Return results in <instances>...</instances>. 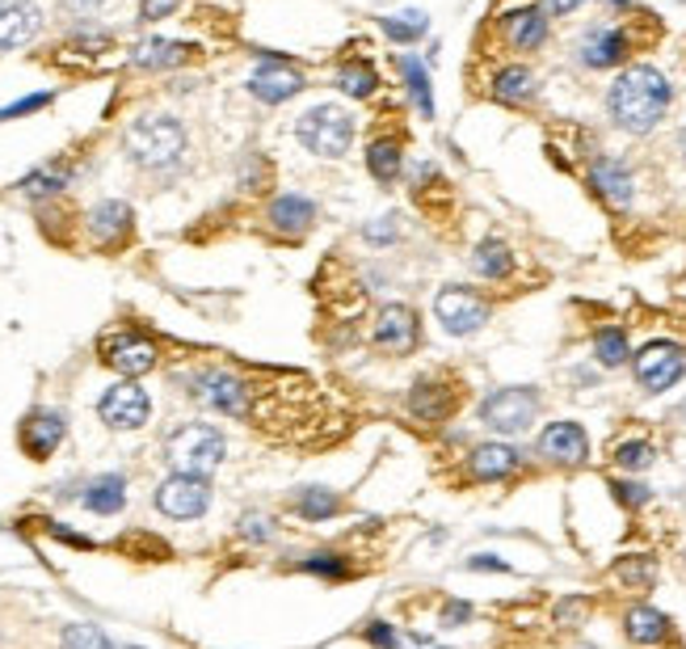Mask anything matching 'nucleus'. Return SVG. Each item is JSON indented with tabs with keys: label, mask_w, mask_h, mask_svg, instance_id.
<instances>
[{
	"label": "nucleus",
	"mask_w": 686,
	"mask_h": 649,
	"mask_svg": "<svg viewBox=\"0 0 686 649\" xmlns=\"http://www.w3.org/2000/svg\"><path fill=\"white\" fill-rule=\"evenodd\" d=\"M194 392H198V401H207L211 409L232 414V418H241V414L249 409V389H245L232 371H203Z\"/></svg>",
	"instance_id": "dca6fc26"
},
{
	"label": "nucleus",
	"mask_w": 686,
	"mask_h": 649,
	"mask_svg": "<svg viewBox=\"0 0 686 649\" xmlns=\"http://www.w3.org/2000/svg\"><path fill=\"white\" fill-rule=\"evenodd\" d=\"M367 169H371V177L379 186H392V182H401V173H405V152H401V144L396 139H371L367 144Z\"/></svg>",
	"instance_id": "bb28decb"
},
{
	"label": "nucleus",
	"mask_w": 686,
	"mask_h": 649,
	"mask_svg": "<svg viewBox=\"0 0 686 649\" xmlns=\"http://www.w3.org/2000/svg\"><path fill=\"white\" fill-rule=\"evenodd\" d=\"M408 649H446V646H434V641H426V637H408Z\"/></svg>",
	"instance_id": "09e8293b"
},
{
	"label": "nucleus",
	"mask_w": 686,
	"mask_h": 649,
	"mask_svg": "<svg viewBox=\"0 0 686 649\" xmlns=\"http://www.w3.org/2000/svg\"><path fill=\"white\" fill-rule=\"evenodd\" d=\"M60 646L63 649H119L101 628H97V624H68L60 637Z\"/></svg>",
	"instance_id": "c9c22d12"
},
{
	"label": "nucleus",
	"mask_w": 686,
	"mask_h": 649,
	"mask_svg": "<svg viewBox=\"0 0 686 649\" xmlns=\"http://www.w3.org/2000/svg\"><path fill=\"white\" fill-rule=\"evenodd\" d=\"M295 139H299L313 157L338 161V157L350 152V144H354V114L342 110V106H333V101H320L308 114H299Z\"/></svg>",
	"instance_id": "7ed1b4c3"
},
{
	"label": "nucleus",
	"mask_w": 686,
	"mask_h": 649,
	"mask_svg": "<svg viewBox=\"0 0 686 649\" xmlns=\"http://www.w3.org/2000/svg\"><path fill=\"white\" fill-rule=\"evenodd\" d=\"M471 616L468 603H446V612H442V624H464Z\"/></svg>",
	"instance_id": "de8ad7c7"
},
{
	"label": "nucleus",
	"mask_w": 686,
	"mask_h": 649,
	"mask_svg": "<svg viewBox=\"0 0 686 649\" xmlns=\"http://www.w3.org/2000/svg\"><path fill=\"white\" fill-rule=\"evenodd\" d=\"M295 511H299L304 519L320 523V519H333V515L342 511V502H338V493H333V489H304V493H299V502H295Z\"/></svg>",
	"instance_id": "72a5a7b5"
},
{
	"label": "nucleus",
	"mask_w": 686,
	"mask_h": 649,
	"mask_svg": "<svg viewBox=\"0 0 686 649\" xmlns=\"http://www.w3.org/2000/svg\"><path fill=\"white\" fill-rule=\"evenodd\" d=\"M408 409H413L417 418H426V423H442V418L455 409V392L446 389V384H434V380H430V384L421 380V384L413 389V396H408Z\"/></svg>",
	"instance_id": "cd10ccee"
},
{
	"label": "nucleus",
	"mask_w": 686,
	"mask_h": 649,
	"mask_svg": "<svg viewBox=\"0 0 686 649\" xmlns=\"http://www.w3.org/2000/svg\"><path fill=\"white\" fill-rule=\"evenodd\" d=\"M76 4H97V0H76Z\"/></svg>",
	"instance_id": "603ef678"
},
{
	"label": "nucleus",
	"mask_w": 686,
	"mask_h": 649,
	"mask_svg": "<svg viewBox=\"0 0 686 649\" xmlns=\"http://www.w3.org/2000/svg\"><path fill=\"white\" fill-rule=\"evenodd\" d=\"M401 76H405V89L413 106L426 114V119H434V81H430V72L421 60H413V56H401Z\"/></svg>",
	"instance_id": "7c9ffc66"
},
{
	"label": "nucleus",
	"mask_w": 686,
	"mask_h": 649,
	"mask_svg": "<svg viewBox=\"0 0 686 649\" xmlns=\"http://www.w3.org/2000/svg\"><path fill=\"white\" fill-rule=\"evenodd\" d=\"M501 38L514 47V51H539L548 42V13L539 4H523V9H510L498 22Z\"/></svg>",
	"instance_id": "2eb2a0df"
},
{
	"label": "nucleus",
	"mask_w": 686,
	"mask_h": 649,
	"mask_svg": "<svg viewBox=\"0 0 686 649\" xmlns=\"http://www.w3.org/2000/svg\"><path fill=\"white\" fill-rule=\"evenodd\" d=\"M611 489H615V498H620L624 506H645V502H649V489L636 486V481H611Z\"/></svg>",
	"instance_id": "79ce46f5"
},
{
	"label": "nucleus",
	"mask_w": 686,
	"mask_h": 649,
	"mask_svg": "<svg viewBox=\"0 0 686 649\" xmlns=\"http://www.w3.org/2000/svg\"><path fill=\"white\" fill-rule=\"evenodd\" d=\"M434 317L446 333L468 338V333H476L480 324H489V317H493V304H489L480 292H471V287L451 283V287H442V292L434 295Z\"/></svg>",
	"instance_id": "39448f33"
},
{
	"label": "nucleus",
	"mask_w": 686,
	"mask_h": 649,
	"mask_svg": "<svg viewBox=\"0 0 686 649\" xmlns=\"http://www.w3.org/2000/svg\"><path fill=\"white\" fill-rule=\"evenodd\" d=\"M670 101H674V89H670V76L661 68L632 64L615 76V85L607 94V110L627 135H649L665 119Z\"/></svg>",
	"instance_id": "f257e3e1"
},
{
	"label": "nucleus",
	"mask_w": 686,
	"mask_h": 649,
	"mask_svg": "<svg viewBox=\"0 0 686 649\" xmlns=\"http://www.w3.org/2000/svg\"><path fill=\"white\" fill-rule=\"evenodd\" d=\"M480 418L498 434H523L539 418V392L535 389H498L485 396Z\"/></svg>",
	"instance_id": "423d86ee"
},
{
	"label": "nucleus",
	"mask_w": 686,
	"mask_h": 649,
	"mask_svg": "<svg viewBox=\"0 0 686 649\" xmlns=\"http://www.w3.org/2000/svg\"><path fill=\"white\" fill-rule=\"evenodd\" d=\"M468 468L476 481H505V477H514L523 468V455L514 452L510 443H480L468 455Z\"/></svg>",
	"instance_id": "6ab92c4d"
},
{
	"label": "nucleus",
	"mask_w": 686,
	"mask_h": 649,
	"mask_svg": "<svg viewBox=\"0 0 686 649\" xmlns=\"http://www.w3.org/2000/svg\"><path fill=\"white\" fill-rule=\"evenodd\" d=\"M177 9H182V0H139V17L144 22H160V17L177 13Z\"/></svg>",
	"instance_id": "a19ab883"
},
{
	"label": "nucleus",
	"mask_w": 686,
	"mask_h": 649,
	"mask_svg": "<svg viewBox=\"0 0 686 649\" xmlns=\"http://www.w3.org/2000/svg\"><path fill=\"white\" fill-rule=\"evenodd\" d=\"M304 570H308V574H324V578H345V574H350V565H342L338 552H316V556L304 561Z\"/></svg>",
	"instance_id": "58836bf2"
},
{
	"label": "nucleus",
	"mask_w": 686,
	"mask_h": 649,
	"mask_svg": "<svg viewBox=\"0 0 686 649\" xmlns=\"http://www.w3.org/2000/svg\"><path fill=\"white\" fill-rule=\"evenodd\" d=\"M101 355H106V363H110L114 371H123V376H144V371L157 367V346H152L148 338H139V333H114V338H106V342H101Z\"/></svg>",
	"instance_id": "4468645a"
},
{
	"label": "nucleus",
	"mask_w": 686,
	"mask_h": 649,
	"mask_svg": "<svg viewBox=\"0 0 686 649\" xmlns=\"http://www.w3.org/2000/svg\"><path fill=\"white\" fill-rule=\"evenodd\" d=\"M194 56L186 42H173V38H144L131 47V68H144V72H164V68H182Z\"/></svg>",
	"instance_id": "4be33fe9"
},
{
	"label": "nucleus",
	"mask_w": 686,
	"mask_h": 649,
	"mask_svg": "<svg viewBox=\"0 0 686 649\" xmlns=\"http://www.w3.org/2000/svg\"><path fill=\"white\" fill-rule=\"evenodd\" d=\"M97 414H101V423L114 426V430H139V426L148 423V414H152V401H148V392L139 389L135 380H123V384H114V389L101 396Z\"/></svg>",
	"instance_id": "9b49d317"
},
{
	"label": "nucleus",
	"mask_w": 686,
	"mask_h": 649,
	"mask_svg": "<svg viewBox=\"0 0 686 649\" xmlns=\"http://www.w3.org/2000/svg\"><path fill=\"white\" fill-rule=\"evenodd\" d=\"M590 191L607 207L624 211V207H632V198H636V177H632V169L620 157H598L590 164Z\"/></svg>",
	"instance_id": "f8f14e48"
},
{
	"label": "nucleus",
	"mask_w": 686,
	"mask_h": 649,
	"mask_svg": "<svg viewBox=\"0 0 686 649\" xmlns=\"http://www.w3.org/2000/svg\"><path fill=\"white\" fill-rule=\"evenodd\" d=\"M123 148L131 152L135 164H148V169H169V164L182 161L186 152V127L169 114H157V119H139L131 123L123 135Z\"/></svg>",
	"instance_id": "f03ea898"
},
{
	"label": "nucleus",
	"mask_w": 686,
	"mask_h": 649,
	"mask_svg": "<svg viewBox=\"0 0 686 649\" xmlns=\"http://www.w3.org/2000/svg\"><path fill=\"white\" fill-rule=\"evenodd\" d=\"M607 4H615V9H627V4H632V0H607Z\"/></svg>",
	"instance_id": "3c124183"
},
{
	"label": "nucleus",
	"mask_w": 686,
	"mask_h": 649,
	"mask_svg": "<svg viewBox=\"0 0 686 649\" xmlns=\"http://www.w3.org/2000/svg\"><path fill=\"white\" fill-rule=\"evenodd\" d=\"M624 633H627V641L653 649L670 637V616L657 612V608H649V603H640V608H632V612L624 616Z\"/></svg>",
	"instance_id": "5701e85b"
},
{
	"label": "nucleus",
	"mask_w": 686,
	"mask_h": 649,
	"mask_svg": "<svg viewBox=\"0 0 686 649\" xmlns=\"http://www.w3.org/2000/svg\"><path fill=\"white\" fill-rule=\"evenodd\" d=\"M270 224H274V232H282V236H304V232L316 224V203L308 195L286 191V195H279L270 203Z\"/></svg>",
	"instance_id": "aec40b11"
},
{
	"label": "nucleus",
	"mask_w": 686,
	"mask_h": 649,
	"mask_svg": "<svg viewBox=\"0 0 686 649\" xmlns=\"http://www.w3.org/2000/svg\"><path fill=\"white\" fill-rule=\"evenodd\" d=\"M653 460H657V452L649 439H627V443L615 448V464H620L624 473H645Z\"/></svg>",
	"instance_id": "e433bc0d"
},
{
	"label": "nucleus",
	"mask_w": 686,
	"mask_h": 649,
	"mask_svg": "<svg viewBox=\"0 0 686 649\" xmlns=\"http://www.w3.org/2000/svg\"><path fill=\"white\" fill-rule=\"evenodd\" d=\"M401 232H405V228H401V216H379V220H371V224H363V241L383 249V245H396Z\"/></svg>",
	"instance_id": "4c0bfd02"
},
{
	"label": "nucleus",
	"mask_w": 686,
	"mask_h": 649,
	"mask_svg": "<svg viewBox=\"0 0 686 649\" xmlns=\"http://www.w3.org/2000/svg\"><path fill=\"white\" fill-rule=\"evenodd\" d=\"M304 89H308L304 72L295 64H286V60H274V56H266L249 76V94L257 101H266V106H282V101H291Z\"/></svg>",
	"instance_id": "1a4fd4ad"
},
{
	"label": "nucleus",
	"mask_w": 686,
	"mask_h": 649,
	"mask_svg": "<svg viewBox=\"0 0 686 649\" xmlns=\"http://www.w3.org/2000/svg\"><path fill=\"white\" fill-rule=\"evenodd\" d=\"M379 30L388 34L392 42H421L426 34H430V17L421 13V9H405V13H392V17H379Z\"/></svg>",
	"instance_id": "2f4dec72"
},
{
	"label": "nucleus",
	"mask_w": 686,
	"mask_h": 649,
	"mask_svg": "<svg viewBox=\"0 0 686 649\" xmlns=\"http://www.w3.org/2000/svg\"><path fill=\"white\" fill-rule=\"evenodd\" d=\"M636 384L645 392H670L686 376V351L678 342H649L632 358Z\"/></svg>",
	"instance_id": "0eeeda50"
},
{
	"label": "nucleus",
	"mask_w": 686,
	"mask_h": 649,
	"mask_svg": "<svg viewBox=\"0 0 686 649\" xmlns=\"http://www.w3.org/2000/svg\"><path fill=\"white\" fill-rule=\"evenodd\" d=\"M535 89H539V81H535V72L523 64L501 68L498 76H493V85H489V94H493L501 106H527V101L535 98Z\"/></svg>",
	"instance_id": "393cba45"
},
{
	"label": "nucleus",
	"mask_w": 686,
	"mask_h": 649,
	"mask_svg": "<svg viewBox=\"0 0 686 649\" xmlns=\"http://www.w3.org/2000/svg\"><path fill=\"white\" fill-rule=\"evenodd\" d=\"M338 89H342L345 98H371L375 89H379V72H375L371 60L354 56V60H345L338 68Z\"/></svg>",
	"instance_id": "c756f323"
},
{
	"label": "nucleus",
	"mask_w": 686,
	"mask_h": 649,
	"mask_svg": "<svg viewBox=\"0 0 686 649\" xmlns=\"http://www.w3.org/2000/svg\"><path fill=\"white\" fill-rule=\"evenodd\" d=\"M539 455L552 460V464L577 468V464L590 460V439H586V430L577 423H552L543 426V434H539Z\"/></svg>",
	"instance_id": "ddd939ff"
},
{
	"label": "nucleus",
	"mask_w": 686,
	"mask_h": 649,
	"mask_svg": "<svg viewBox=\"0 0 686 649\" xmlns=\"http://www.w3.org/2000/svg\"><path fill=\"white\" fill-rule=\"evenodd\" d=\"M367 641H371L375 649H396L401 641H396V633H392V624H383V620H375L371 628H367Z\"/></svg>",
	"instance_id": "c03bdc74"
},
{
	"label": "nucleus",
	"mask_w": 686,
	"mask_h": 649,
	"mask_svg": "<svg viewBox=\"0 0 686 649\" xmlns=\"http://www.w3.org/2000/svg\"><path fill=\"white\" fill-rule=\"evenodd\" d=\"M241 531H245V540H270V536H274V523L266 519V515H245V519H241Z\"/></svg>",
	"instance_id": "37998d69"
},
{
	"label": "nucleus",
	"mask_w": 686,
	"mask_h": 649,
	"mask_svg": "<svg viewBox=\"0 0 686 649\" xmlns=\"http://www.w3.org/2000/svg\"><path fill=\"white\" fill-rule=\"evenodd\" d=\"M60 443H63V418L60 414L38 409V414H30V418L22 423V452L30 455V460H47V455L56 452Z\"/></svg>",
	"instance_id": "412c9836"
},
{
	"label": "nucleus",
	"mask_w": 686,
	"mask_h": 649,
	"mask_svg": "<svg viewBox=\"0 0 686 649\" xmlns=\"http://www.w3.org/2000/svg\"><path fill=\"white\" fill-rule=\"evenodd\" d=\"M678 148H683V157H686V127L678 131Z\"/></svg>",
	"instance_id": "8fccbe9b"
},
{
	"label": "nucleus",
	"mask_w": 686,
	"mask_h": 649,
	"mask_svg": "<svg viewBox=\"0 0 686 649\" xmlns=\"http://www.w3.org/2000/svg\"><path fill=\"white\" fill-rule=\"evenodd\" d=\"M211 502V489H207V477H189V473H173L164 477L157 489V506L160 515L169 519H198Z\"/></svg>",
	"instance_id": "6e6552de"
},
{
	"label": "nucleus",
	"mask_w": 686,
	"mask_h": 649,
	"mask_svg": "<svg viewBox=\"0 0 686 649\" xmlns=\"http://www.w3.org/2000/svg\"><path fill=\"white\" fill-rule=\"evenodd\" d=\"M38 30H42V13H38L34 0H9V4H0V51L26 47Z\"/></svg>",
	"instance_id": "a211bd4d"
},
{
	"label": "nucleus",
	"mask_w": 686,
	"mask_h": 649,
	"mask_svg": "<svg viewBox=\"0 0 686 649\" xmlns=\"http://www.w3.org/2000/svg\"><path fill=\"white\" fill-rule=\"evenodd\" d=\"M471 270L480 274V279H489V283H501V279H510L514 274V254H510V245L498 241V236H485L476 249H471Z\"/></svg>",
	"instance_id": "b1692460"
},
{
	"label": "nucleus",
	"mask_w": 686,
	"mask_h": 649,
	"mask_svg": "<svg viewBox=\"0 0 686 649\" xmlns=\"http://www.w3.org/2000/svg\"><path fill=\"white\" fill-rule=\"evenodd\" d=\"M68 169H56V164H42V169H34V173H26L22 182H17V191H26V195H56V191H63L68 186Z\"/></svg>",
	"instance_id": "f704fd0d"
},
{
	"label": "nucleus",
	"mask_w": 686,
	"mask_h": 649,
	"mask_svg": "<svg viewBox=\"0 0 686 649\" xmlns=\"http://www.w3.org/2000/svg\"><path fill=\"white\" fill-rule=\"evenodd\" d=\"M586 0H539V9L548 13V17H568V13H577Z\"/></svg>",
	"instance_id": "a18cd8bd"
},
{
	"label": "nucleus",
	"mask_w": 686,
	"mask_h": 649,
	"mask_svg": "<svg viewBox=\"0 0 686 649\" xmlns=\"http://www.w3.org/2000/svg\"><path fill=\"white\" fill-rule=\"evenodd\" d=\"M593 358L602 363V367H624L627 358H632V346H627V333L620 324H607V329H598L593 333Z\"/></svg>",
	"instance_id": "473e14b6"
},
{
	"label": "nucleus",
	"mask_w": 686,
	"mask_h": 649,
	"mask_svg": "<svg viewBox=\"0 0 686 649\" xmlns=\"http://www.w3.org/2000/svg\"><path fill=\"white\" fill-rule=\"evenodd\" d=\"M223 452H228V443H223V434H219L216 426L189 423L169 434V460H173L177 473H189V477L216 473L219 464H223Z\"/></svg>",
	"instance_id": "20e7f679"
},
{
	"label": "nucleus",
	"mask_w": 686,
	"mask_h": 649,
	"mask_svg": "<svg viewBox=\"0 0 686 649\" xmlns=\"http://www.w3.org/2000/svg\"><path fill=\"white\" fill-rule=\"evenodd\" d=\"M371 333H375V346H379L383 355H413L417 342H421V324H417V313H413L408 304H388V308H379Z\"/></svg>",
	"instance_id": "9d476101"
},
{
	"label": "nucleus",
	"mask_w": 686,
	"mask_h": 649,
	"mask_svg": "<svg viewBox=\"0 0 686 649\" xmlns=\"http://www.w3.org/2000/svg\"><path fill=\"white\" fill-rule=\"evenodd\" d=\"M627 51H632V38H627L624 26H598L581 38V64L593 68V72H602V68H615L627 60Z\"/></svg>",
	"instance_id": "f3484780"
},
{
	"label": "nucleus",
	"mask_w": 686,
	"mask_h": 649,
	"mask_svg": "<svg viewBox=\"0 0 686 649\" xmlns=\"http://www.w3.org/2000/svg\"><path fill=\"white\" fill-rule=\"evenodd\" d=\"M468 570H493V574H510V565H505L501 556H485V552H480V556H471Z\"/></svg>",
	"instance_id": "49530a36"
},
{
	"label": "nucleus",
	"mask_w": 686,
	"mask_h": 649,
	"mask_svg": "<svg viewBox=\"0 0 686 649\" xmlns=\"http://www.w3.org/2000/svg\"><path fill=\"white\" fill-rule=\"evenodd\" d=\"M85 506L94 511V515H119L126 506V481L119 473H106V477H97L89 481L85 489Z\"/></svg>",
	"instance_id": "c85d7f7f"
},
{
	"label": "nucleus",
	"mask_w": 686,
	"mask_h": 649,
	"mask_svg": "<svg viewBox=\"0 0 686 649\" xmlns=\"http://www.w3.org/2000/svg\"><path fill=\"white\" fill-rule=\"evenodd\" d=\"M51 98H56V94H30V98L13 101V106H0V123H4V119H26V114H34V110L51 106Z\"/></svg>",
	"instance_id": "ea45409f"
},
{
	"label": "nucleus",
	"mask_w": 686,
	"mask_h": 649,
	"mask_svg": "<svg viewBox=\"0 0 686 649\" xmlns=\"http://www.w3.org/2000/svg\"><path fill=\"white\" fill-rule=\"evenodd\" d=\"M131 207H126L123 198H106V203H97L94 211H89V232H94V241L101 245H110V241H119L131 232Z\"/></svg>",
	"instance_id": "a878e982"
}]
</instances>
